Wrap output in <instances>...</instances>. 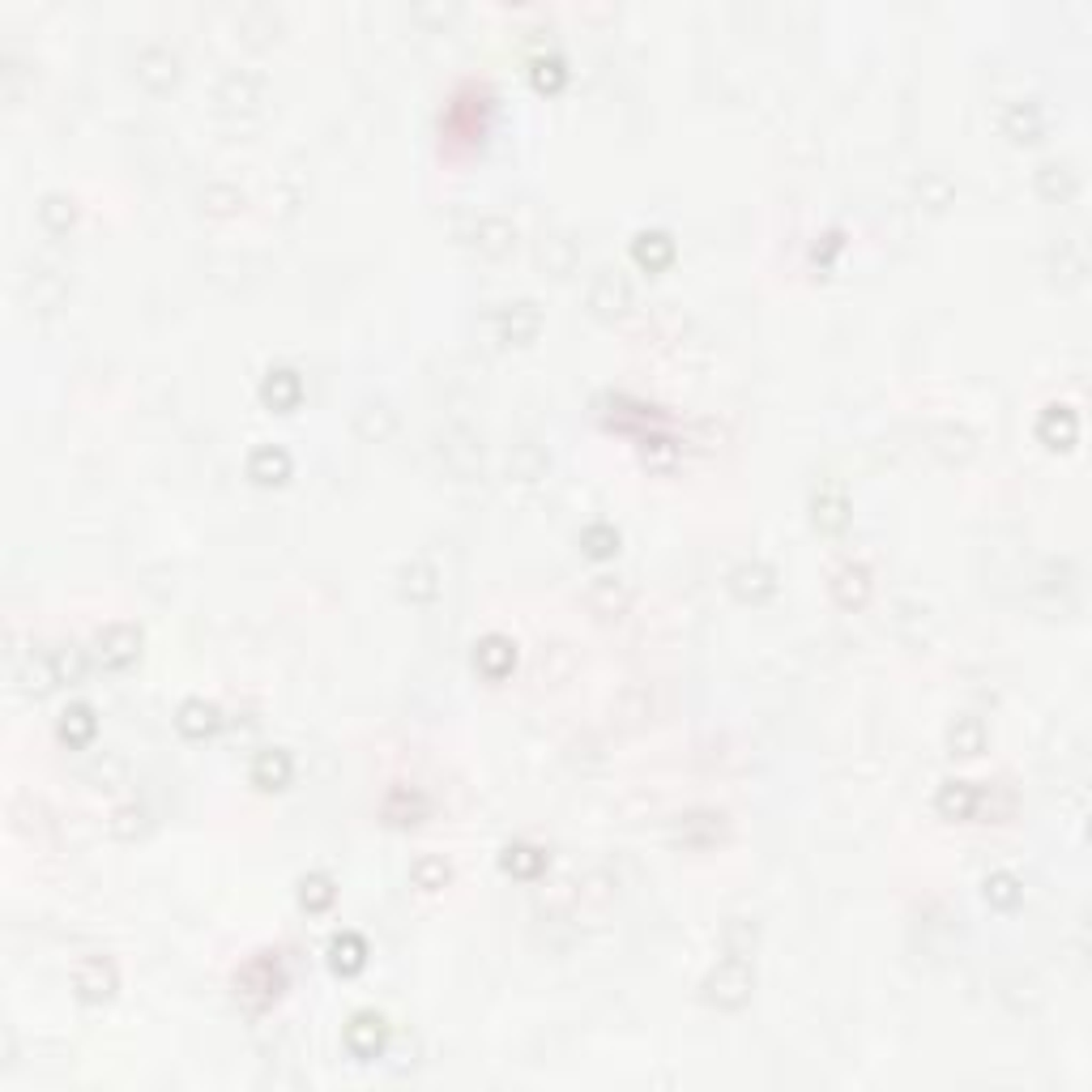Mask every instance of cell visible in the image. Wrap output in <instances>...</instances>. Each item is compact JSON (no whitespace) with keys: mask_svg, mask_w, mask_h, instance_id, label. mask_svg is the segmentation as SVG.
<instances>
[{"mask_svg":"<svg viewBox=\"0 0 1092 1092\" xmlns=\"http://www.w3.org/2000/svg\"><path fill=\"white\" fill-rule=\"evenodd\" d=\"M751 994V969L743 964V956H730L718 964V973L709 977V1002L718 1007H743Z\"/></svg>","mask_w":1092,"mask_h":1092,"instance_id":"1","label":"cell"},{"mask_svg":"<svg viewBox=\"0 0 1092 1092\" xmlns=\"http://www.w3.org/2000/svg\"><path fill=\"white\" fill-rule=\"evenodd\" d=\"M137 649H141V632L129 628V623H112V628H103L99 640H95V653L107 670H124V666H133L137 661Z\"/></svg>","mask_w":1092,"mask_h":1092,"instance_id":"2","label":"cell"},{"mask_svg":"<svg viewBox=\"0 0 1092 1092\" xmlns=\"http://www.w3.org/2000/svg\"><path fill=\"white\" fill-rule=\"evenodd\" d=\"M388 1042V1025H384V1016L380 1011H359L346 1025V1050L354 1054V1059H375V1054L384 1050Z\"/></svg>","mask_w":1092,"mask_h":1092,"instance_id":"3","label":"cell"},{"mask_svg":"<svg viewBox=\"0 0 1092 1092\" xmlns=\"http://www.w3.org/2000/svg\"><path fill=\"white\" fill-rule=\"evenodd\" d=\"M73 986H77V998H86V1002H107V998L116 994V969H112V960H103V956L82 960L77 973H73Z\"/></svg>","mask_w":1092,"mask_h":1092,"instance_id":"4","label":"cell"},{"mask_svg":"<svg viewBox=\"0 0 1092 1092\" xmlns=\"http://www.w3.org/2000/svg\"><path fill=\"white\" fill-rule=\"evenodd\" d=\"M538 325H542V316L533 303H508V308L495 312V329L504 342H529V337L538 333Z\"/></svg>","mask_w":1092,"mask_h":1092,"instance_id":"5","label":"cell"},{"mask_svg":"<svg viewBox=\"0 0 1092 1092\" xmlns=\"http://www.w3.org/2000/svg\"><path fill=\"white\" fill-rule=\"evenodd\" d=\"M248 474L265 482V487H274V482L291 478V457H286V449H278V444H261V449H253V457H248Z\"/></svg>","mask_w":1092,"mask_h":1092,"instance_id":"6","label":"cell"},{"mask_svg":"<svg viewBox=\"0 0 1092 1092\" xmlns=\"http://www.w3.org/2000/svg\"><path fill=\"white\" fill-rule=\"evenodd\" d=\"M512 661H516V644L508 636H487L474 653V666L487 678H504L512 670Z\"/></svg>","mask_w":1092,"mask_h":1092,"instance_id":"7","label":"cell"},{"mask_svg":"<svg viewBox=\"0 0 1092 1092\" xmlns=\"http://www.w3.org/2000/svg\"><path fill=\"white\" fill-rule=\"evenodd\" d=\"M253 781L261 785V790H282V785L291 781V756H286L282 747H265V751H257V760H253Z\"/></svg>","mask_w":1092,"mask_h":1092,"instance_id":"8","label":"cell"},{"mask_svg":"<svg viewBox=\"0 0 1092 1092\" xmlns=\"http://www.w3.org/2000/svg\"><path fill=\"white\" fill-rule=\"evenodd\" d=\"M261 398L270 402L274 410H291L303 398V384H299V375L291 367H274L270 375H265V384H261Z\"/></svg>","mask_w":1092,"mask_h":1092,"instance_id":"9","label":"cell"},{"mask_svg":"<svg viewBox=\"0 0 1092 1092\" xmlns=\"http://www.w3.org/2000/svg\"><path fill=\"white\" fill-rule=\"evenodd\" d=\"M137 77L150 86V91H163V86L175 82V56L167 47H146L137 56Z\"/></svg>","mask_w":1092,"mask_h":1092,"instance_id":"10","label":"cell"},{"mask_svg":"<svg viewBox=\"0 0 1092 1092\" xmlns=\"http://www.w3.org/2000/svg\"><path fill=\"white\" fill-rule=\"evenodd\" d=\"M95 730H99V722H95V709L91 705H68L64 713H60V739L68 743V747H86L95 739Z\"/></svg>","mask_w":1092,"mask_h":1092,"instance_id":"11","label":"cell"},{"mask_svg":"<svg viewBox=\"0 0 1092 1092\" xmlns=\"http://www.w3.org/2000/svg\"><path fill=\"white\" fill-rule=\"evenodd\" d=\"M329 964L337 973H359L363 964H367V943L354 935V930H346V935H337L333 943H329Z\"/></svg>","mask_w":1092,"mask_h":1092,"instance_id":"12","label":"cell"},{"mask_svg":"<svg viewBox=\"0 0 1092 1092\" xmlns=\"http://www.w3.org/2000/svg\"><path fill=\"white\" fill-rule=\"evenodd\" d=\"M632 253H636L640 265H649V270H661V265L674 261V240L666 236V230H640L636 244H632Z\"/></svg>","mask_w":1092,"mask_h":1092,"instance_id":"13","label":"cell"},{"mask_svg":"<svg viewBox=\"0 0 1092 1092\" xmlns=\"http://www.w3.org/2000/svg\"><path fill=\"white\" fill-rule=\"evenodd\" d=\"M175 726H180V734H188V739H205V734L218 730V709L205 700H184Z\"/></svg>","mask_w":1092,"mask_h":1092,"instance_id":"14","label":"cell"},{"mask_svg":"<svg viewBox=\"0 0 1092 1092\" xmlns=\"http://www.w3.org/2000/svg\"><path fill=\"white\" fill-rule=\"evenodd\" d=\"M867 589H871V572L863 564H845L836 572V581H832V598L840 606H857L867 598Z\"/></svg>","mask_w":1092,"mask_h":1092,"instance_id":"15","label":"cell"},{"mask_svg":"<svg viewBox=\"0 0 1092 1092\" xmlns=\"http://www.w3.org/2000/svg\"><path fill=\"white\" fill-rule=\"evenodd\" d=\"M935 802H939V811L947 819H964V815H973V807H977V790H973L969 781H943Z\"/></svg>","mask_w":1092,"mask_h":1092,"instance_id":"16","label":"cell"},{"mask_svg":"<svg viewBox=\"0 0 1092 1092\" xmlns=\"http://www.w3.org/2000/svg\"><path fill=\"white\" fill-rule=\"evenodd\" d=\"M734 594H739V598H764V594H773V568L760 564V560L734 568Z\"/></svg>","mask_w":1092,"mask_h":1092,"instance_id":"17","label":"cell"},{"mask_svg":"<svg viewBox=\"0 0 1092 1092\" xmlns=\"http://www.w3.org/2000/svg\"><path fill=\"white\" fill-rule=\"evenodd\" d=\"M542 867H547V853L533 849V845H525V840H516V845L504 849V871L516 875V880H533V875H538Z\"/></svg>","mask_w":1092,"mask_h":1092,"instance_id":"18","label":"cell"},{"mask_svg":"<svg viewBox=\"0 0 1092 1092\" xmlns=\"http://www.w3.org/2000/svg\"><path fill=\"white\" fill-rule=\"evenodd\" d=\"M628 299H632V291H628V282H623L619 274H602V278H598V286H594V308H602V312H623V308H628Z\"/></svg>","mask_w":1092,"mask_h":1092,"instance_id":"19","label":"cell"},{"mask_svg":"<svg viewBox=\"0 0 1092 1092\" xmlns=\"http://www.w3.org/2000/svg\"><path fill=\"white\" fill-rule=\"evenodd\" d=\"M299 901H303V909H312V913L329 909L333 905V880H329V875H303V880H299Z\"/></svg>","mask_w":1092,"mask_h":1092,"instance_id":"20","label":"cell"},{"mask_svg":"<svg viewBox=\"0 0 1092 1092\" xmlns=\"http://www.w3.org/2000/svg\"><path fill=\"white\" fill-rule=\"evenodd\" d=\"M359 432H363L367 440H384V436L393 432V410H388L384 402H367V406L359 410Z\"/></svg>","mask_w":1092,"mask_h":1092,"instance_id":"21","label":"cell"},{"mask_svg":"<svg viewBox=\"0 0 1092 1092\" xmlns=\"http://www.w3.org/2000/svg\"><path fill=\"white\" fill-rule=\"evenodd\" d=\"M402 589H406V598H419V602L436 598V572L427 564H410L402 572Z\"/></svg>","mask_w":1092,"mask_h":1092,"instance_id":"22","label":"cell"},{"mask_svg":"<svg viewBox=\"0 0 1092 1092\" xmlns=\"http://www.w3.org/2000/svg\"><path fill=\"white\" fill-rule=\"evenodd\" d=\"M815 525H823V529H840V525H845V499H840V491L815 495Z\"/></svg>","mask_w":1092,"mask_h":1092,"instance_id":"23","label":"cell"},{"mask_svg":"<svg viewBox=\"0 0 1092 1092\" xmlns=\"http://www.w3.org/2000/svg\"><path fill=\"white\" fill-rule=\"evenodd\" d=\"M581 547L594 555V560H606V555L619 551V533H615L611 525H589V529L581 533Z\"/></svg>","mask_w":1092,"mask_h":1092,"instance_id":"24","label":"cell"},{"mask_svg":"<svg viewBox=\"0 0 1092 1092\" xmlns=\"http://www.w3.org/2000/svg\"><path fill=\"white\" fill-rule=\"evenodd\" d=\"M986 901L990 905H998V909H1011L1016 901H1020V884H1016V875H990L986 880Z\"/></svg>","mask_w":1092,"mask_h":1092,"instance_id":"25","label":"cell"},{"mask_svg":"<svg viewBox=\"0 0 1092 1092\" xmlns=\"http://www.w3.org/2000/svg\"><path fill=\"white\" fill-rule=\"evenodd\" d=\"M410 875H415L419 888L432 892V888H440L444 880H449V867H444L440 857H423V863H415V871H410Z\"/></svg>","mask_w":1092,"mask_h":1092,"instance_id":"26","label":"cell"},{"mask_svg":"<svg viewBox=\"0 0 1092 1092\" xmlns=\"http://www.w3.org/2000/svg\"><path fill=\"white\" fill-rule=\"evenodd\" d=\"M952 747L964 751V756H973V751L981 747V722H960V726H952Z\"/></svg>","mask_w":1092,"mask_h":1092,"instance_id":"27","label":"cell"},{"mask_svg":"<svg viewBox=\"0 0 1092 1092\" xmlns=\"http://www.w3.org/2000/svg\"><path fill=\"white\" fill-rule=\"evenodd\" d=\"M39 213H43V222H47V226H56V230H60V226H68V222H73V205H68L64 196H47V201H43V209H39Z\"/></svg>","mask_w":1092,"mask_h":1092,"instance_id":"28","label":"cell"},{"mask_svg":"<svg viewBox=\"0 0 1092 1092\" xmlns=\"http://www.w3.org/2000/svg\"><path fill=\"white\" fill-rule=\"evenodd\" d=\"M533 82H538V86H560L564 82V64L560 60H538V68H533Z\"/></svg>","mask_w":1092,"mask_h":1092,"instance_id":"29","label":"cell"}]
</instances>
